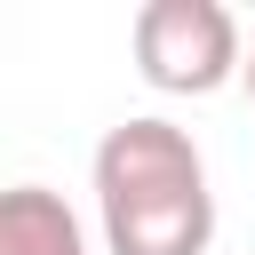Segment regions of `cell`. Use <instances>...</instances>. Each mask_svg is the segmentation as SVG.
Wrapping results in <instances>:
<instances>
[{"mask_svg": "<svg viewBox=\"0 0 255 255\" xmlns=\"http://www.w3.org/2000/svg\"><path fill=\"white\" fill-rule=\"evenodd\" d=\"M135 72L159 96H215L239 72V24L215 0H143L135 8Z\"/></svg>", "mask_w": 255, "mask_h": 255, "instance_id": "7a4b0ae2", "label": "cell"}, {"mask_svg": "<svg viewBox=\"0 0 255 255\" xmlns=\"http://www.w3.org/2000/svg\"><path fill=\"white\" fill-rule=\"evenodd\" d=\"M247 96H255V64H247Z\"/></svg>", "mask_w": 255, "mask_h": 255, "instance_id": "277c9868", "label": "cell"}, {"mask_svg": "<svg viewBox=\"0 0 255 255\" xmlns=\"http://www.w3.org/2000/svg\"><path fill=\"white\" fill-rule=\"evenodd\" d=\"M0 255H88V239H80V215L56 191L16 183L0 199Z\"/></svg>", "mask_w": 255, "mask_h": 255, "instance_id": "3957f363", "label": "cell"}, {"mask_svg": "<svg viewBox=\"0 0 255 255\" xmlns=\"http://www.w3.org/2000/svg\"><path fill=\"white\" fill-rule=\"evenodd\" d=\"M96 215L112 255H207L215 191L175 120H120L96 143Z\"/></svg>", "mask_w": 255, "mask_h": 255, "instance_id": "6da1fadb", "label": "cell"}]
</instances>
